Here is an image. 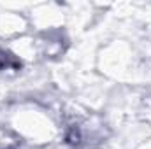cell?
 Returning <instances> with one entry per match:
<instances>
[{
  "label": "cell",
  "mask_w": 151,
  "mask_h": 149,
  "mask_svg": "<svg viewBox=\"0 0 151 149\" xmlns=\"http://www.w3.org/2000/svg\"><path fill=\"white\" fill-rule=\"evenodd\" d=\"M21 62L5 49H0V70H19Z\"/></svg>",
  "instance_id": "cell-1"
}]
</instances>
